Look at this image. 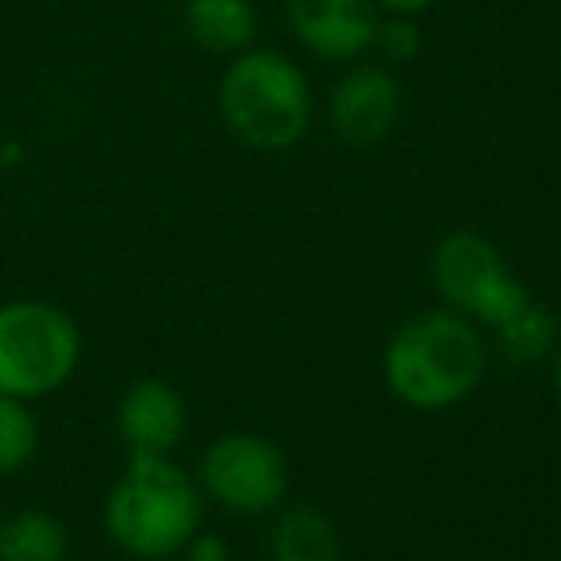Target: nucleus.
Wrapping results in <instances>:
<instances>
[{"label":"nucleus","mask_w":561,"mask_h":561,"mask_svg":"<svg viewBox=\"0 0 561 561\" xmlns=\"http://www.w3.org/2000/svg\"><path fill=\"white\" fill-rule=\"evenodd\" d=\"M484 369H489L484 331L443 305L400 323L381 354L385 385L412 412L458 408L484 381Z\"/></svg>","instance_id":"obj_1"},{"label":"nucleus","mask_w":561,"mask_h":561,"mask_svg":"<svg viewBox=\"0 0 561 561\" xmlns=\"http://www.w3.org/2000/svg\"><path fill=\"white\" fill-rule=\"evenodd\" d=\"M216 108L239 142L280 154L312 131L316 93L300 62H293L285 50L250 47L227 58L216 85Z\"/></svg>","instance_id":"obj_2"},{"label":"nucleus","mask_w":561,"mask_h":561,"mask_svg":"<svg viewBox=\"0 0 561 561\" xmlns=\"http://www.w3.org/2000/svg\"><path fill=\"white\" fill-rule=\"evenodd\" d=\"M204 523V492L185 466L170 458H127L104 500L108 538L139 561H170Z\"/></svg>","instance_id":"obj_3"},{"label":"nucleus","mask_w":561,"mask_h":561,"mask_svg":"<svg viewBox=\"0 0 561 561\" xmlns=\"http://www.w3.org/2000/svg\"><path fill=\"white\" fill-rule=\"evenodd\" d=\"M81 366V328L50 300L0 305V397L43 400L66 389Z\"/></svg>","instance_id":"obj_4"},{"label":"nucleus","mask_w":561,"mask_h":561,"mask_svg":"<svg viewBox=\"0 0 561 561\" xmlns=\"http://www.w3.org/2000/svg\"><path fill=\"white\" fill-rule=\"evenodd\" d=\"M431 289L438 305L473 320L481 331H496L530 305V289L515 277L504 250L477 231H450L431 247L427 257Z\"/></svg>","instance_id":"obj_5"},{"label":"nucleus","mask_w":561,"mask_h":561,"mask_svg":"<svg viewBox=\"0 0 561 561\" xmlns=\"http://www.w3.org/2000/svg\"><path fill=\"white\" fill-rule=\"evenodd\" d=\"M204 500L239 519H257L285 507L289 496V458L273 438L257 431H227L211 438L196 466Z\"/></svg>","instance_id":"obj_6"},{"label":"nucleus","mask_w":561,"mask_h":561,"mask_svg":"<svg viewBox=\"0 0 561 561\" xmlns=\"http://www.w3.org/2000/svg\"><path fill=\"white\" fill-rule=\"evenodd\" d=\"M285 20L312 58L351 66L374 50L385 12L377 0H285Z\"/></svg>","instance_id":"obj_7"},{"label":"nucleus","mask_w":561,"mask_h":561,"mask_svg":"<svg viewBox=\"0 0 561 561\" xmlns=\"http://www.w3.org/2000/svg\"><path fill=\"white\" fill-rule=\"evenodd\" d=\"M404 108L397 73L385 62H351V70L331 85L328 124L351 147H377L392 135Z\"/></svg>","instance_id":"obj_8"},{"label":"nucleus","mask_w":561,"mask_h":561,"mask_svg":"<svg viewBox=\"0 0 561 561\" xmlns=\"http://www.w3.org/2000/svg\"><path fill=\"white\" fill-rule=\"evenodd\" d=\"M188 431L185 397L162 377H139L116 404V435L127 458H170Z\"/></svg>","instance_id":"obj_9"},{"label":"nucleus","mask_w":561,"mask_h":561,"mask_svg":"<svg viewBox=\"0 0 561 561\" xmlns=\"http://www.w3.org/2000/svg\"><path fill=\"white\" fill-rule=\"evenodd\" d=\"M185 35L216 58H234L257 47L254 0H185Z\"/></svg>","instance_id":"obj_10"},{"label":"nucleus","mask_w":561,"mask_h":561,"mask_svg":"<svg viewBox=\"0 0 561 561\" xmlns=\"http://www.w3.org/2000/svg\"><path fill=\"white\" fill-rule=\"evenodd\" d=\"M270 561H343V535L335 519L312 504L277 507L270 527Z\"/></svg>","instance_id":"obj_11"},{"label":"nucleus","mask_w":561,"mask_h":561,"mask_svg":"<svg viewBox=\"0 0 561 561\" xmlns=\"http://www.w3.org/2000/svg\"><path fill=\"white\" fill-rule=\"evenodd\" d=\"M70 530L43 507L0 515V561H66Z\"/></svg>","instance_id":"obj_12"},{"label":"nucleus","mask_w":561,"mask_h":561,"mask_svg":"<svg viewBox=\"0 0 561 561\" xmlns=\"http://www.w3.org/2000/svg\"><path fill=\"white\" fill-rule=\"evenodd\" d=\"M496 339V351L504 354L512 366H538V362H550L553 358V346L561 339V320L553 308L538 305H523L504 328L492 331Z\"/></svg>","instance_id":"obj_13"},{"label":"nucleus","mask_w":561,"mask_h":561,"mask_svg":"<svg viewBox=\"0 0 561 561\" xmlns=\"http://www.w3.org/2000/svg\"><path fill=\"white\" fill-rule=\"evenodd\" d=\"M39 454V420L32 404L16 397H0V477L27 469Z\"/></svg>","instance_id":"obj_14"},{"label":"nucleus","mask_w":561,"mask_h":561,"mask_svg":"<svg viewBox=\"0 0 561 561\" xmlns=\"http://www.w3.org/2000/svg\"><path fill=\"white\" fill-rule=\"evenodd\" d=\"M374 50L385 58V66H404L415 62L423 50V32L415 16H385L377 27V43Z\"/></svg>","instance_id":"obj_15"},{"label":"nucleus","mask_w":561,"mask_h":561,"mask_svg":"<svg viewBox=\"0 0 561 561\" xmlns=\"http://www.w3.org/2000/svg\"><path fill=\"white\" fill-rule=\"evenodd\" d=\"M181 553H185V561H231V546L211 530H196Z\"/></svg>","instance_id":"obj_16"},{"label":"nucleus","mask_w":561,"mask_h":561,"mask_svg":"<svg viewBox=\"0 0 561 561\" xmlns=\"http://www.w3.org/2000/svg\"><path fill=\"white\" fill-rule=\"evenodd\" d=\"M435 4L438 0H377V9H381L385 16H415V20L435 9Z\"/></svg>","instance_id":"obj_17"},{"label":"nucleus","mask_w":561,"mask_h":561,"mask_svg":"<svg viewBox=\"0 0 561 561\" xmlns=\"http://www.w3.org/2000/svg\"><path fill=\"white\" fill-rule=\"evenodd\" d=\"M550 366H553V389H558V397H561V339H558V346H553Z\"/></svg>","instance_id":"obj_18"},{"label":"nucleus","mask_w":561,"mask_h":561,"mask_svg":"<svg viewBox=\"0 0 561 561\" xmlns=\"http://www.w3.org/2000/svg\"><path fill=\"white\" fill-rule=\"evenodd\" d=\"M170 561H185V558H170Z\"/></svg>","instance_id":"obj_19"}]
</instances>
